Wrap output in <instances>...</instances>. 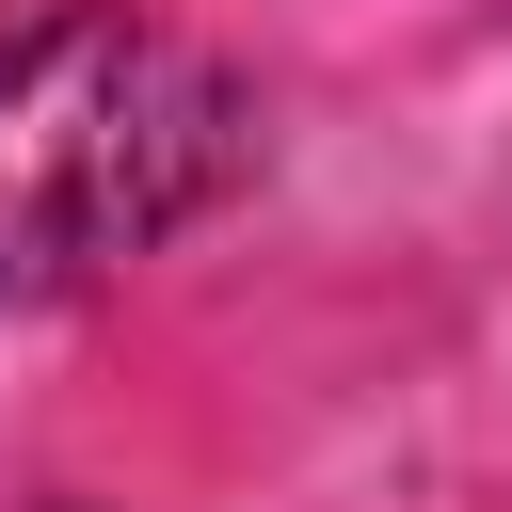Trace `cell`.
<instances>
[{
  "label": "cell",
  "mask_w": 512,
  "mask_h": 512,
  "mask_svg": "<svg viewBox=\"0 0 512 512\" xmlns=\"http://www.w3.org/2000/svg\"><path fill=\"white\" fill-rule=\"evenodd\" d=\"M240 160L224 80L128 0H0V304L176 240Z\"/></svg>",
  "instance_id": "1"
}]
</instances>
